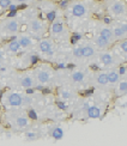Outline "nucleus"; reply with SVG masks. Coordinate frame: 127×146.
<instances>
[{
    "label": "nucleus",
    "mask_w": 127,
    "mask_h": 146,
    "mask_svg": "<svg viewBox=\"0 0 127 146\" xmlns=\"http://www.w3.org/2000/svg\"><path fill=\"white\" fill-rule=\"evenodd\" d=\"M116 91H118V95H120V96L127 94V80H124V82L120 83L118 85Z\"/></svg>",
    "instance_id": "obj_20"
},
{
    "label": "nucleus",
    "mask_w": 127,
    "mask_h": 146,
    "mask_svg": "<svg viewBox=\"0 0 127 146\" xmlns=\"http://www.w3.org/2000/svg\"><path fill=\"white\" fill-rule=\"evenodd\" d=\"M124 33H122V30L120 29V27H116V28H114V30H113V36L114 37H116V38H121V37H124Z\"/></svg>",
    "instance_id": "obj_23"
},
{
    "label": "nucleus",
    "mask_w": 127,
    "mask_h": 146,
    "mask_svg": "<svg viewBox=\"0 0 127 146\" xmlns=\"http://www.w3.org/2000/svg\"><path fill=\"white\" fill-rule=\"evenodd\" d=\"M73 55H74L76 58H83V56H82V47L74 48V49H73Z\"/></svg>",
    "instance_id": "obj_28"
},
{
    "label": "nucleus",
    "mask_w": 127,
    "mask_h": 146,
    "mask_svg": "<svg viewBox=\"0 0 127 146\" xmlns=\"http://www.w3.org/2000/svg\"><path fill=\"white\" fill-rule=\"evenodd\" d=\"M71 13L73 17L77 18H82L86 15V6L82 4V3H76L72 5V9H71Z\"/></svg>",
    "instance_id": "obj_5"
},
{
    "label": "nucleus",
    "mask_w": 127,
    "mask_h": 146,
    "mask_svg": "<svg viewBox=\"0 0 127 146\" xmlns=\"http://www.w3.org/2000/svg\"><path fill=\"white\" fill-rule=\"evenodd\" d=\"M18 30H19V23L13 17H11L4 25V31L9 35H16L18 33Z\"/></svg>",
    "instance_id": "obj_3"
},
{
    "label": "nucleus",
    "mask_w": 127,
    "mask_h": 146,
    "mask_svg": "<svg viewBox=\"0 0 127 146\" xmlns=\"http://www.w3.org/2000/svg\"><path fill=\"white\" fill-rule=\"evenodd\" d=\"M95 43H96V46H97V47H100L101 49H104V48L108 47V44H109L110 42L108 40H106L104 37H102V36H98V37L95 40Z\"/></svg>",
    "instance_id": "obj_17"
},
{
    "label": "nucleus",
    "mask_w": 127,
    "mask_h": 146,
    "mask_svg": "<svg viewBox=\"0 0 127 146\" xmlns=\"http://www.w3.org/2000/svg\"><path fill=\"white\" fill-rule=\"evenodd\" d=\"M3 102L6 107L10 108H19L24 106V96L19 92H15V91H10V92L5 94L3 96Z\"/></svg>",
    "instance_id": "obj_1"
},
{
    "label": "nucleus",
    "mask_w": 127,
    "mask_h": 146,
    "mask_svg": "<svg viewBox=\"0 0 127 146\" xmlns=\"http://www.w3.org/2000/svg\"><path fill=\"white\" fill-rule=\"evenodd\" d=\"M34 78L31 76H23L21 79H19V84H21V86L24 88V89H30V88H33L34 86Z\"/></svg>",
    "instance_id": "obj_10"
},
{
    "label": "nucleus",
    "mask_w": 127,
    "mask_h": 146,
    "mask_svg": "<svg viewBox=\"0 0 127 146\" xmlns=\"http://www.w3.org/2000/svg\"><path fill=\"white\" fill-rule=\"evenodd\" d=\"M1 67H3V62H1V61H0V68H1Z\"/></svg>",
    "instance_id": "obj_41"
},
{
    "label": "nucleus",
    "mask_w": 127,
    "mask_h": 146,
    "mask_svg": "<svg viewBox=\"0 0 127 146\" xmlns=\"http://www.w3.org/2000/svg\"><path fill=\"white\" fill-rule=\"evenodd\" d=\"M65 30V25H64V22L63 21H54L51 24V28H49V33L52 36H59L64 33Z\"/></svg>",
    "instance_id": "obj_7"
},
{
    "label": "nucleus",
    "mask_w": 127,
    "mask_h": 146,
    "mask_svg": "<svg viewBox=\"0 0 127 146\" xmlns=\"http://www.w3.org/2000/svg\"><path fill=\"white\" fill-rule=\"evenodd\" d=\"M58 104H59V107H60V108H64V109L66 108V106H65V103H63V102H59V103H58Z\"/></svg>",
    "instance_id": "obj_39"
},
{
    "label": "nucleus",
    "mask_w": 127,
    "mask_h": 146,
    "mask_svg": "<svg viewBox=\"0 0 127 146\" xmlns=\"http://www.w3.org/2000/svg\"><path fill=\"white\" fill-rule=\"evenodd\" d=\"M27 1H29V0H12V3L17 4V5H19V4H25Z\"/></svg>",
    "instance_id": "obj_33"
},
{
    "label": "nucleus",
    "mask_w": 127,
    "mask_h": 146,
    "mask_svg": "<svg viewBox=\"0 0 127 146\" xmlns=\"http://www.w3.org/2000/svg\"><path fill=\"white\" fill-rule=\"evenodd\" d=\"M80 38H82V35L78 34V33H74L73 35H72V37H71V43H77Z\"/></svg>",
    "instance_id": "obj_27"
},
{
    "label": "nucleus",
    "mask_w": 127,
    "mask_h": 146,
    "mask_svg": "<svg viewBox=\"0 0 127 146\" xmlns=\"http://www.w3.org/2000/svg\"><path fill=\"white\" fill-rule=\"evenodd\" d=\"M29 116L25 114H19L16 115L13 117V125L18 128H25L27 126H29Z\"/></svg>",
    "instance_id": "obj_8"
},
{
    "label": "nucleus",
    "mask_w": 127,
    "mask_h": 146,
    "mask_svg": "<svg viewBox=\"0 0 127 146\" xmlns=\"http://www.w3.org/2000/svg\"><path fill=\"white\" fill-rule=\"evenodd\" d=\"M95 55V49L91 46H84L82 47V56L83 58H91Z\"/></svg>",
    "instance_id": "obj_15"
},
{
    "label": "nucleus",
    "mask_w": 127,
    "mask_h": 146,
    "mask_svg": "<svg viewBox=\"0 0 127 146\" xmlns=\"http://www.w3.org/2000/svg\"><path fill=\"white\" fill-rule=\"evenodd\" d=\"M17 41L19 42V46L23 49H27L33 44V38L28 35H21L19 37H17Z\"/></svg>",
    "instance_id": "obj_9"
},
{
    "label": "nucleus",
    "mask_w": 127,
    "mask_h": 146,
    "mask_svg": "<svg viewBox=\"0 0 127 146\" xmlns=\"http://www.w3.org/2000/svg\"><path fill=\"white\" fill-rule=\"evenodd\" d=\"M116 72L119 73V76H124L125 73L127 72V67H126V66H120L119 70H118Z\"/></svg>",
    "instance_id": "obj_30"
},
{
    "label": "nucleus",
    "mask_w": 127,
    "mask_h": 146,
    "mask_svg": "<svg viewBox=\"0 0 127 146\" xmlns=\"http://www.w3.org/2000/svg\"><path fill=\"white\" fill-rule=\"evenodd\" d=\"M71 79L73 80L74 83H82L84 80V73L80 71H74L73 73L71 74Z\"/></svg>",
    "instance_id": "obj_18"
},
{
    "label": "nucleus",
    "mask_w": 127,
    "mask_h": 146,
    "mask_svg": "<svg viewBox=\"0 0 127 146\" xmlns=\"http://www.w3.org/2000/svg\"><path fill=\"white\" fill-rule=\"evenodd\" d=\"M64 135V132L61 128H55L53 131V138H55V139H61Z\"/></svg>",
    "instance_id": "obj_25"
},
{
    "label": "nucleus",
    "mask_w": 127,
    "mask_h": 146,
    "mask_svg": "<svg viewBox=\"0 0 127 146\" xmlns=\"http://www.w3.org/2000/svg\"><path fill=\"white\" fill-rule=\"evenodd\" d=\"M59 94H60V96H61V98H63V100H68L70 97H71L70 91H68V90H66V89H60Z\"/></svg>",
    "instance_id": "obj_24"
},
{
    "label": "nucleus",
    "mask_w": 127,
    "mask_h": 146,
    "mask_svg": "<svg viewBox=\"0 0 127 146\" xmlns=\"http://www.w3.org/2000/svg\"><path fill=\"white\" fill-rule=\"evenodd\" d=\"M120 48H121V49L125 52V53H127V40L126 41H124L121 44H120Z\"/></svg>",
    "instance_id": "obj_31"
},
{
    "label": "nucleus",
    "mask_w": 127,
    "mask_h": 146,
    "mask_svg": "<svg viewBox=\"0 0 127 146\" xmlns=\"http://www.w3.org/2000/svg\"><path fill=\"white\" fill-rule=\"evenodd\" d=\"M27 137H28V138H30V139H34L36 135L34 134V133H28V134H27Z\"/></svg>",
    "instance_id": "obj_37"
},
{
    "label": "nucleus",
    "mask_w": 127,
    "mask_h": 146,
    "mask_svg": "<svg viewBox=\"0 0 127 146\" xmlns=\"http://www.w3.org/2000/svg\"><path fill=\"white\" fill-rule=\"evenodd\" d=\"M100 60H101V62L103 64L104 66H110L114 62V58H113L112 54H109V53H103L100 56Z\"/></svg>",
    "instance_id": "obj_14"
},
{
    "label": "nucleus",
    "mask_w": 127,
    "mask_h": 146,
    "mask_svg": "<svg viewBox=\"0 0 127 146\" xmlns=\"http://www.w3.org/2000/svg\"><path fill=\"white\" fill-rule=\"evenodd\" d=\"M107 74H108V82H109V83H112V84L118 83L119 78H120V76H119L118 72L112 71V72H109V73H107Z\"/></svg>",
    "instance_id": "obj_19"
},
{
    "label": "nucleus",
    "mask_w": 127,
    "mask_h": 146,
    "mask_svg": "<svg viewBox=\"0 0 127 146\" xmlns=\"http://www.w3.org/2000/svg\"><path fill=\"white\" fill-rule=\"evenodd\" d=\"M66 6H67V1H63L61 4H60V7H66Z\"/></svg>",
    "instance_id": "obj_38"
},
{
    "label": "nucleus",
    "mask_w": 127,
    "mask_h": 146,
    "mask_svg": "<svg viewBox=\"0 0 127 146\" xmlns=\"http://www.w3.org/2000/svg\"><path fill=\"white\" fill-rule=\"evenodd\" d=\"M37 60H39V58L36 55H33L31 58H30V61H31V64H36V62H37Z\"/></svg>",
    "instance_id": "obj_34"
},
{
    "label": "nucleus",
    "mask_w": 127,
    "mask_h": 146,
    "mask_svg": "<svg viewBox=\"0 0 127 146\" xmlns=\"http://www.w3.org/2000/svg\"><path fill=\"white\" fill-rule=\"evenodd\" d=\"M100 36H102V37H104L106 40L108 41H112L113 40V30L110 29H108V28H103V29H101V31H100Z\"/></svg>",
    "instance_id": "obj_16"
},
{
    "label": "nucleus",
    "mask_w": 127,
    "mask_h": 146,
    "mask_svg": "<svg viewBox=\"0 0 127 146\" xmlns=\"http://www.w3.org/2000/svg\"><path fill=\"white\" fill-rule=\"evenodd\" d=\"M95 92V88H89V89H86L85 91H84V96H86V97H89V96H91L92 94Z\"/></svg>",
    "instance_id": "obj_29"
},
{
    "label": "nucleus",
    "mask_w": 127,
    "mask_h": 146,
    "mask_svg": "<svg viewBox=\"0 0 127 146\" xmlns=\"http://www.w3.org/2000/svg\"><path fill=\"white\" fill-rule=\"evenodd\" d=\"M120 29L122 30L124 34H127V23H122L121 25H120Z\"/></svg>",
    "instance_id": "obj_32"
},
{
    "label": "nucleus",
    "mask_w": 127,
    "mask_h": 146,
    "mask_svg": "<svg viewBox=\"0 0 127 146\" xmlns=\"http://www.w3.org/2000/svg\"><path fill=\"white\" fill-rule=\"evenodd\" d=\"M4 60V53H3V50H0V61H3Z\"/></svg>",
    "instance_id": "obj_40"
},
{
    "label": "nucleus",
    "mask_w": 127,
    "mask_h": 146,
    "mask_svg": "<svg viewBox=\"0 0 127 146\" xmlns=\"http://www.w3.org/2000/svg\"><path fill=\"white\" fill-rule=\"evenodd\" d=\"M90 68H91V70H94V71H97V70H98V66L94 64V65H91V66H90Z\"/></svg>",
    "instance_id": "obj_36"
},
{
    "label": "nucleus",
    "mask_w": 127,
    "mask_h": 146,
    "mask_svg": "<svg viewBox=\"0 0 127 146\" xmlns=\"http://www.w3.org/2000/svg\"><path fill=\"white\" fill-rule=\"evenodd\" d=\"M19 49H21V46H19V42L17 41V37L12 38V40L9 42V44H7V50H9V53H11V54H17L18 52H19Z\"/></svg>",
    "instance_id": "obj_13"
},
{
    "label": "nucleus",
    "mask_w": 127,
    "mask_h": 146,
    "mask_svg": "<svg viewBox=\"0 0 127 146\" xmlns=\"http://www.w3.org/2000/svg\"><path fill=\"white\" fill-rule=\"evenodd\" d=\"M96 79H97V83L100 85H107L108 83H109L108 82V74L107 73H100Z\"/></svg>",
    "instance_id": "obj_21"
},
{
    "label": "nucleus",
    "mask_w": 127,
    "mask_h": 146,
    "mask_svg": "<svg viewBox=\"0 0 127 146\" xmlns=\"http://www.w3.org/2000/svg\"><path fill=\"white\" fill-rule=\"evenodd\" d=\"M86 111H88V117H90V119L101 117V109L97 106H89Z\"/></svg>",
    "instance_id": "obj_12"
},
{
    "label": "nucleus",
    "mask_w": 127,
    "mask_h": 146,
    "mask_svg": "<svg viewBox=\"0 0 127 146\" xmlns=\"http://www.w3.org/2000/svg\"><path fill=\"white\" fill-rule=\"evenodd\" d=\"M39 49L42 54H45L48 58H52L55 53V49H54V46L52 43V41L49 40H41L39 43Z\"/></svg>",
    "instance_id": "obj_2"
},
{
    "label": "nucleus",
    "mask_w": 127,
    "mask_h": 146,
    "mask_svg": "<svg viewBox=\"0 0 127 146\" xmlns=\"http://www.w3.org/2000/svg\"><path fill=\"white\" fill-rule=\"evenodd\" d=\"M55 18H57V12L55 11H51V12H48L47 13V19L51 23L55 21Z\"/></svg>",
    "instance_id": "obj_26"
},
{
    "label": "nucleus",
    "mask_w": 127,
    "mask_h": 146,
    "mask_svg": "<svg viewBox=\"0 0 127 146\" xmlns=\"http://www.w3.org/2000/svg\"><path fill=\"white\" fill-rule=\"evenodd\" d=\"M30 33H31L35 37H39L41 34H43V24L39 19H34L30 22Z\"/></svg>",
    "instance_id": "obj_6"
},
{
    "label": "nucleus",
    "mask_w": 127,
    "mask_h": 146,
    "mask_svg": "<svg viewBox=\"0 0 127 146\" xmlns=\"http://www.w3.org/2000/svg\"><path fill=\"white\" fill-rule=\"evenodd\" d=\"M11 4H12V0H0V12L4 10H9Z\"/></svg>",
    "instance_id": "obj_22"
},
{
    "label": "nucleus",
    "mask_w": 127,
    "mask_h": 146,
    "mask_svg": "<svg viewBox=\"0 0 127 146\" xmlns=\"http://www.w3.org/2000/svg\"><path fill=\"white\" fill-rule=\"evenodd\" d=\"M103 23H104V24H110V23H112V19H110L109 17H104V18H103Z\"/></svg>",
    "instance_id": "obj_35"
},
{
    "label": "nucleus",
    "mask_w": 127,
    "mask_h": 146,
    "mask_svg": "<svg viewBox=\"0 0 127 146\" xmlns=\"http://www.w3.org/2000/svg\"><path fill=\"white\" fill-rule=\"evenodd\" d=\"M51 79H52V74L48 70H46V68H37L36 70V80H37L41 85L49 83Z\"/></svg>",
    "instance_id": "obj_4"
},
{
    "label": "nucleus",
    "mask_w": 127,
    "mask_h": 146,
    "mask_svg": "<svg viewBox=\"0 0 127 146\" xmlns=\"http://www.w3.org/2000/svg\"><path fill=\"white\" fill-rule=\"evenodd\" d=\"M125 10H126L125 4L121 3V1H115V3H113V5L110 6V11L114 15H122L125 12Z\"/></svg>",
    "instance_id": "obj_11"
}]
</instances>
